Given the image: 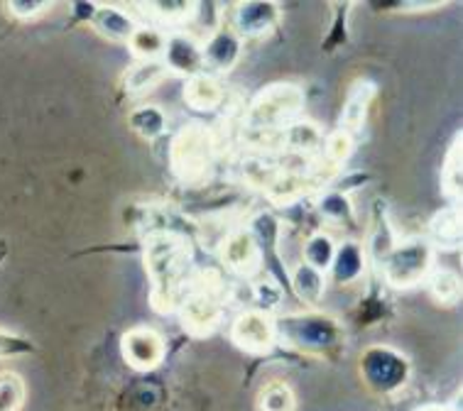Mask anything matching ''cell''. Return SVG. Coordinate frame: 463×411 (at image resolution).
<instances>
[{"mask_svg":"<svg viewBox=\"0 0 463 411\" xmlns=\"http://www.w3.org/2000/svg\"><path fill=\"white\" fill-rule=\"evenodd\" d=\"M145 269L150 275V302L155 311L172 313L179 309L189 289L192 248L184 235L155 233L145 243Z\"/></svg>","mask_w":463,"mask_h":411,"instance_id":"cell-1","label":"cell"},{"mask_svg":"<svg viewBox=\"0 0 463 411\" xmlns=\"http://www.w3.org/2000/svg\"><path fill=\"white\" fill-rule=\"evenodd\" d=\"M275 336L287 348L314 355V358H331L344 348V326L329 313L319 311H302V313H285L275 319Z\"/></svg>","mask_w":463,"mask_h":411,"instance_id":"cell-2","label":"cell"},{"mask_svg":"<svg viewBox=\"0 0 463 411\" xmlns=\"http://www.w3.org/2000/svg\"><path fill=\"white\" fill-rule=\"evenodd\" d=\"M179 316L186 333L196 338L211 336L223 319V282L216 272H202L189 282L184 299L179 304Z\"/></svg>","mask_w":463,"mask_h":411,"instance_id":"cell-3","label":"cell"},{"mask_svg":"<svg viewBox=\"0 0 463 411\" xmlns=\"http://www.w3.org/2000/svg\"><path fill=\"white\" fill-rule=\"evenodd\" d=\"M213 135L202 123H189L175 135L169 145L172 174L184 184H202L213 167Z\"/></svg>","mask_w":463,"mask_h":411,"instance_id":"cell-4","label":"cell"},{"mask_svg":"<svg viewBox=\"0 0 463 411\" xmlns=\"http://www.w3.org/2000/svg\"><path fill=\"white\" fill-rule=\"evenodd\" d=\"M358 375L373 395L392 397L407 387L412 365L390 345H368L358 358Z\"/></svg>","mask_w":463,"mask_h":411,"instance_id":"cell-5","label":"cell"},{"mask_svg":"<svg viewBox=\"0 0 463 411\" xmlns=\"http://www.w3.org/2000/svg\"><path fill=\"white\" fill-rule=\"evenodd\" d=\"M304 108V93L295 84H272L255 96L248 110V127L258 133L287 130Z\"/></svg>","mask_w":463,"mask_h":411,"instance_id":"cell-6","label":"cell"},{"mask_svg":"<svg viewBox=\"0 0 463 411\" xmlns=\"http://www.w3.org/2000/svg\"><path fill=\"white\" fill-rule=\"evenodd\" d=\"M434 269V245L424 238H412L392 245L383 257V277L392 289H412L430 277Z\"/></svg>","mask_w":463,"mask_h":411,"instance_id":"cell-7","label":"cell"},{"mask_svg":"<svg viewBox=\"0 0 463 411\" xmlns=\"http://www.w3.org/2000/svg\"><path fill=\"white\" fill-rule=\"evenodd\" d=\"M231 341L236 343V348L250 355H265L278 343L275 319L260 309L245 311L231 326Z\"/></svg>","mask_w":463,"mask_h":411,"instance_id":"cell-8","label":"cell"},{"mask_svg":"<svg viewBox=\"0 0 463 411\" xmlns=\"http://www.w3.org/2000/svg\"><path fill=\"white\" fill-rule=\"evenodd\" d=\"M123 358L133 369L150 372L165 360V338L147 326H135L120 338Z\"/></svg>","mask_w":463,"mask_h":411,"instance_id":"cell-9","label":"cell"},{"mask_svg":"<svg viewBox=\"0 0 463 411\" xmlns=\"http://www.w3.org/2000/svg\"><path fill=\"white\" fill-rule=\"evenodd\" d=\"M282 10L272 0H248L238 3L233 13V33L238 37H265L278 27Z\"/></svg>","mask_w":463,"mask_h":411,"instance_id":"cell-10","label":"cell"},{"mask_svg":"<svg viewBox=\"0 0 463 411\" xmlns=\"http://www.w3.org/2000/svg\"><path fill=\"white\" fill-rule=\"evenodd\" d=\"M221 260L226 262L228 269H233L243 277H250L262 265V248L253 233L236 230L221 245Z\"/></svg>","mask_w":463,"mask_h":411,"instance_id":"cell-11","label":"cell"},{"mask_svg":"<svg viewBox=\"0 0 463 411\" xmlns=\"http://www.w3.org/2000/svg\"><path fill=\"white\" fill-rule=\"evenodd\" d=\"M162 61L167 71H177V74L184 76H196L202 74L203 69V54L202 44L196 42L194 37H189L184 33H177L167 37V44H165V54H162Z\"/></svg>","mask_w":463,"mask_h":411,"instance_id":"cell-12","label":"cell"},{"mask_svg":"<svg viewBox=\"0 0 463 411\" xmlns=\"http://www.w3.org/2000/svg\"><path fill=\"white\" fill-rule=\"evenodd\" d=\"M375 93H378V89H375L373 81H363V79L355 81L348 89L344 108H341V116H338V130H344V133L354 137L365 126V117H368V110H371Z\"/></svg>","mask_w":463,"mask_h":411,"instance_id":"cell-13","label":"cell"},{"mask_svg":"<svg viewBox=\"0 0 463 411\" xmlns=\"http://www.w3.org/2000/svg\"><path fill=\"white\" fill-rule=\"evenodd\" d=\"M241 50H243L241 37L231 27H216L202 47L203 67L209 64L216 71H231L241 59Z\"/></svg>","mask_w":463,"mask_h":411,"instance_id":"cell-14","label":"cell"},{"mask_svg":"<svg viewBox=\"0 0 463 411\" xmlns=\"http://www.w3.org/2000/svg\"><path fill=\"white\" fill-rule=\"evenodd\" d=\"M91 25L96 33L110 40V42H126L133 37L137 30L135 20L128 15L126 10H120L118 5H106V3H96V10L91 15Z\"/></svg>","mask_w":463,"mask_h":411,"instance_id":"cell-15","label":"cell"},{"mask_svg":"<svg viewBox=\"0 0 463 411\" xmlns=\"http://www.w3.org/2000/svg\"><path fill=\"white\" fill-rule=\"evenodd\" d=\"M331 275H334L336 285H355L365 275V248L355 240H348L336 248V255L331 262Z\"/></svg>","mask_w":463,"mask_h":411,"instance_id":"cell-16","label":"cell"},{"mask_svg":"<svg viewBox=\"0 0 463 411\" xmlns=\"http://www.w3.org/2000/svg\"><path fill=\"white\" fill-rule=\"evenodd\" d=\"M184 101L194 110H213L219 108L223 101V89H221L219 79L211 74H196L186 79L184 86Z\"/></svg>","mask_w":463,"mask_h":411,"instance_id":"cell-17","label":"cell"},{"mask_svg":"<svg viewBox=\"0 0 463 411\" xmlns=\"http://www.w3.org/2000/svg\"><path fill=\"white\" fill-rule=\"evenodd\" d=\"M430 235L431 240L444 250L458 248L461 245V209L447 206L434 213V219L430 220Z\"/></svg>","mask_w":463,"mask_h":411,"instance_id":"cell-18","label":"cell"},{"mask_svg":"<svg viewBox=\"0 0 463 411\" xmlns=\"http://www.w3.org/2000/svg\"><path fill=\"white\" fill-rule=\"evenodd\" d=\"M292 289H295L299 302L317 306L324 299V292H326V275L302 262V265H297L292 269Z\"/></svg>","mask_w":463,"mask_h":411,"instance_id":"cell-19","label":"cell"},{"mask_svg":"<svg viewBox=\"0 0 463 411\" xmlns=\"http://www.w3.org/2000/svg\"><path fill=\"white\" fill-rule=\"evenodd\" d=\"M167 79V67L162 59H152V61H135L133 67L128 69L123 76L128 93H145L150 91L152 86L162 84Z\"/></svg>","mask_w":463,"mask_h":411,"instance_id":"cell-20","label":"cell"},{"mask_svg":"<svg viewBox=\"0 0 463 411\" xmlns=\"http://www.w3.org/2000/svg\"><path fill=\"white\" fill-rule=\"evenodd\" d=\"M165 44H167V34L152 25H140L128 40V47L133 50L137 61H152L165 54Z\"/></svg>","mask_w":463,"mask_h":411,"instance_id":"cell-21","label":"cell"},{"mask_svg":"<svg viewBox=\"0 0 463 411\" xmlns=\"http://www.w3.org/2000/svg\"><path fill=\"white\" fill-rule=\"evenodd\" d=\"M424 282L431 299L441 306H454L461 299V277L454 269H431V275Z\"/></svg>","mask_w":463,"mask_h":411,"instance_id":"cell-22","label":"cell"},{"mask_svg":"<svg viewBox=\"0 0 463 411\" xmlns=\"http://www.w3.org/2000/svg\"><path fill=\"white\" fill-rule=\"evenodd\" d=\"M128 123L133 127L135 135H140L143 140H157L167 130V116L160 106H140L128 116Z\"/></svg>","mask_w":463,"mask_h":411,"instance_id":"cell-23","label":"cell"},{"mask_svg":"<svg viewBox=\"0 0 463 411\" xmlns=\"http://www.w3.org/2000/svg\"><path fill=\"white\" fill-rule=\"evenodd\" d=\"M304 265L319 269V272H329L331 262H334V255H336V243L334 238L326 233H314L307 243H304Z\"/></svg>","mask_w":463,"mask_h":411,"instance_id":"cell-24","label":"cell"},{"mask_svg":"<svg viewBox=\"0 0 463 411\" xmlns=\"http://www.w3.org/2000/svg\"><path fill=\"white\" fill-rule=\"evenodd\" d=\"M297 397L292 387L282 379H272L262 387L258 395V409L260 411H295Z\"/></svg>","mask_w":463,"mask_h":411,"instance_id":"cell-25","label":"cell"},{"mask_svg":"<svg viewBox=\"0 0 463 411\" xmlns=\"http://www.w3.org/2000/svg\"><path fill=\"white\" fill-rule=\"evenodd\" d=\"M441 186H444V193L454 201V206L461 201V135H456L454 145H451L447 160H444Z\"/></svg>","mask_w":463,"mask_h":411,"instance_id":"cell-26","label":"cell"},{"mask_svg":"<svg viewBox=\"0 0 463 411\" xmlns=\"http://www.w3.org/2000/svg\"><path fill=\"white\" fill-rule=\"evenodd\" d=\"M145 8H150V13L167 25H182L186 20H192L196 15L199 3L192 0H157V3H147Z\"/></svg>","mask_w":463,"mask_h":411,"instance_id":"cell-27","label":"cell"},{"mask_svg":"<svg viewBox=\"0 0 463 411\" xmlns=\"http://www.w3.org/2000/svg\"><path fill=\"white\" fill-rule=\"evenodd\" d=\"M25 379L13 369L0 372V411H20L25 406Z\"/></svg>","mask_w":463,"mask_h":411,"instance_id":"cell-28","label":"cell"},{"mask_svg":"<svg viewBox=\"0 0 463 411\" xmlns=\"http://www.w3.org/2000/svg\"><path fill=\"white\" fill-rule=\"evenodd\" d=\"M304 191H307V179L302 174H292V172L275 174V179L268 184V196L278 203L295 201Z\"/></svg>","mask_w":463,"mask_h":411,"instance_id":"cell-29","label":"cell"},{"mask_svg":"<svg viewBox=\"0 0 463 411\" xmlns=\"http://www.w3.org/2000/svg\"><path fill=\"white\" fill-rule=\"evenodd\" d=\"M285 143L289 150L309 152L321 145L319 127L309 123V120H297L285 130Z\"/></svg>","mask_w":463,"mask_h":411,"instance_id":"cell-30","label":"cell"},{"mask_svg":"<svg viewBox=\"0 0 463 411\" xmlns=\"http://www.w3.org/2000/svg\"><path fill=\"white\" fill-rule=\"evenodd\" d=\"M319 210L331 223H351L354 220V203L341 191L324 193L319 199Z\"/></svg>","mask_w":463,"mask_h":411,"instance_id":"cell-31","label":"cell"},{"mask_svg":"<svg viewBox=\"0 0 463 411\" xmlns=\"http://www.w3.org/2000/svg\"><path fill=\"white\" fill-rule=\"evenodd\" d=\"M37 350V345L25 336H17L10 331L0 328V360H10V358H23L30 352Z\"/></svg>","mask_w":463,"mask_h":411,"instance_id":"cell-32","label":"cell"},{"mask_svg":"<svg viewBox=\"0 0 463 411\" xmlns=\"http://www.w3.org/2000/svg\"><path fill=\"white\" fill-rule=\"evenodd\" d=\"M324 152H326L329 162H334V164H344V162L354 154V137L348 133H344V130H336V133L326 137Z\"/></svg>","mask_w":463,"mask_h":411,"instance_id":"cell-33","label":"cell"},{"mask_svg":"<svg viewBox=\"0 0 463 411\" xmlns=\"http://www.w3.org/2000/svg\"><path fill=\"white\" fill-rule=\"evenodd\" d=\"M5 8L17 20H34V17L44 15L47 10L54 8V3H50V0H10V3H5Z\"/></svg>","mask_w":463,"mask_h":411,"instance_id":"cell-34","label":"cell"},{"mask_svg":"<svg viewBox=\"0 0 463 411\" xmlns=\"http://www.w3.org/2000/svg\"><path fill=\"white\" fill-rule=\"evenodd\" d=\"M255 299L260 304L265 313L275 309L279 302H282V292H279V286L269 285V282H260V285L255 286Z\"/></svg>","mask_w":463,"mask_h":411,"instance_id":"cell-35","label":"cell"},{"mask_svg":"<svg viewBox=\"0 0 463 411\" xmlns=\"http://www.w3.org/2000/svg\"><path fill=\"white\" fill-rule=\"evenodd\" d=\"M420 411H449L447 406H437V404H431V406H421Z\"/></svg>","mask_w":463,"mask_h":411,"instance_id":"cell-36","label":"cell"},{"mask_svg":"<svg viewBox=\"0 0 463 411\" xmlns=\"http://www.w3.org/2000/svg\"><path fill=\"white\" fill-rule=\"evenodd\" d=\"M0 257H3V248H0Z\"/></svg>","mask_w":463,"mask_h":411,"instance_id":"cell-37","label":"cell"}]
</instances>
